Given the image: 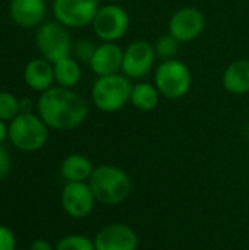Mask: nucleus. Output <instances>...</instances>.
<instances>
[{
  "instance_id": "393cba45",
  "label": "nucleus",
  "mask_w": 249,
  "mask_h": 250,
  "mask_svg": "<svg viewBox=\"0 0 249 250\" xmlns=\"http://www.w3.org/2000/svg\"><path fill=\"white\" fill-rule=\"evenodd\" d=\"M12 168V160L9 151L4 148V145H0V182L7 177Z\"/></svg>"
},
{
  "instance_id": "a878e982",
  "label": "nucleus",
  "mask_w": 249,
  "mask_h": 250,
  "mask_svg": "<svg viewBox=\"0 0 249 250\" xmlns=\"http://www.w3.org/2000/svg\"><path fill=\"white\" fill-rule=\"evenodd\" d=\"M29 250H56V248L44 239H35L31 245H29Z\"/></svg>"
},
{
  "instance_id": "7ed1b4c3",
  "label": "nucleus",
  "mask_w": 249,
  "mask_h": 250,
  "mask_svg": "<svg viewBox=\"0 0 249 250\" xmlns=\"http://www.w3.org/2000/svg\"><path fill=\"white\" fill-rule=\"evenodd\" d=\"M48 126L35 113H21L7 125V141L22 152H37L48 142Z\"/></svg>"
},
{
  "instance_id": "9b49d317",
  "label": "nucleus",
  "mask_w": 249,
  "mask_h": 250,
  "mask_svg": "<svg viewBox=\"0 0 249 250\" xmlns=\"http://www.w3.org/2000/svg\"><path fill=\"white\" fill-rule=\"evenodd\" d=\"M205 26V18L197 7L186 6L178 9L169 21V34L179 42H191L197 40Z\"/></svg>"
},
{
  "instance_id": "c85d7f7f",
  "label": "nucleus",
  "mask_w": 249,
  "mask_h": 250,
  "mask_svg": "<svg viewBox=\"0 0 249 250\" xmlns=\"http://www.w3.org/2000/svg\"><path fill=\"white\" fill-rule=\"evenodd\" d=\"M109 3H116V1H119V0H107Z\"/></svg>"
},
{
  "instance_id": "f257e3e1",
  "label": "nucleus",
  "mask_w": 249,
  "mask_h": 250,
  "mask_svg": "<svg viewBox=\"0 0 249 250\" xmlns=\"http://www.w3.org/2000/svg\"><path fill=\"white\" fill-rule=\"evenodd\" d=\"M37 114L51 130H72L79 127L88 117L90 108L85 98L73 89L54 85L40 94Z\"/></svg>"
},
{
  "instance_id": "5701e85b",
  "label": "nucleus",
  "mask_w": 249,
  "mask_h": 250,
  "mask_svg": "<svg viewBox=\"0 0 249 250\" xmlns=\"http://www.w3.org/2000/svg\"><path fill=\"white\" fill-rule=\"evenodd\" d=\"M97 45L90 41V40H78L76 42H73V48H72V56L79 62V63H90L94 51H95Z\"/></svg>"
},
{
  "instance_id": "1a4fd4ad",
  "label": "nucleus",
  "mask_w": 249,
  "mask_h": 250,
  "mask_svg": "<svg viewBox=\"0 0 249 250\" xmlns=\"http://www.w3.org/2000/svg\"><path fill=\"white\" fill-rule=\"evenodd\" d=\"M95 196L88 182H68L60 193L63 211L73 220L87 218L95 207Z\"/></svg>"
},
{
  "instance_id": "4468645a",
  "label": "nucleus",
  "mask_w": 249,
  "mask_h": 250,
  "mask_svg": "<svg viewBox=\"0 0 249 250\" xmlns=\"http://www.w3.org/2000/svg\"><path fill=\"white\" fill-rule=\"evenodd\" d=\"M123 51L116 42H101L97 45L88 66L97 76L119 73L123 63Z\"/></svg>"
},
{
  "instance_id": "cd10ccee",
  "label": "nucleus",
  "mask_w": 249,
  "mask_h": 250,
  "mask_svg": "<svg viewBox=\"0 0 249 250\" xmlns=\"http://www.w3.org/2000/svg\"><path fill=\"white\" fill-rule=\"evenodd\" d=\"M4 141H7V123L0 119V145H3Z\"/></svg>"
},
{
  "instance_id": "6e6552de",
  "label": "nucleus",
  "mask_w": 249,
  "mask_h": 250,
  "mask_svg": "<svg viewBox=\"0 0 249 250\" xmlns=\"http://www.w3.org/2000/svg\"><path fill=\"white\" fill-rule=\"evenodd\" d=\"M129 15L122 6L109 3L106 6H100L91 26L94 34L103 42H116L125 37L129 29Z\"/></svg>"
},
{
  "instance_id": "4be33fe9",
  "label": "nucleus",
  "mask_w": 249,
  "mask_h": 250,
  "mask_svg": "<svg viewBox=\"0 0 249 250\" xmlns=\"http://www.w3.org/2000/svg\"><path fill=\"white\" fill-rule=\"evenodd\" d=\"M179 44L181 42L172 34H164V35L158 37V40L154 44L157 57H160L161 60L175 59V56L179 51Z\"/></svg>"
},
{
  "instance_id": "2eb2a0df",
  "label": "nucleus",
  "mask_w": 249,
  "mask_h": 250,
  "mask_svg": "<svg viewBox=\"0 0 249 250\" xmlns=\"http://www.w3.org/2000/svg\"><path fill=\"white\" fill-rule=\"evenodd\" d=\"M22 78H23L25 85L31 91L38 92V94L45 92L47 89L53 88L56 83L53 63L41 56L26 62L23 72H22Z\"/></svg>"
},
{
  "instance_id": "0eeeda50",
  "label": "nucleus",
  "mask_w": 249,
  "mask_h": 250,
  "mask_svg": "<svg viewBox=\"0 0 249 250\" xmlns=\"http://www.w3.org/2000/svg\"><path fill=\"white\" fill-rule=\"evenodd\" d=\"M100 9L98 0H53L51 12L54 21L68 29L85 28L92 23Z\"/></svg>"
},
{
  "instance_id": "a211bd4d",
  "label": "nucleus",
  "mask_w": 249,
  "mask_h": 250,
  "mask_svg": "<svg viewBox=\"0 0 249 250\" xmlns=\"http://www.w3.org/2000/svg\"><path fill=\"white\" fill-rule=\"evenodd\" d=\"M53 69H54V82L57 86L73 89L82 79L81 63L73 56H68L54 62Z\"/></svg>"
},
{
  "instance_id": "b1692460",
  "label": "nucleus",
  "mask_w": 249,
  "mask_h": 250,
  "mask_svg": "<svg viewBox=\"0 0 249 250\" xmlns=\"http://www.w3.org/2000/svg\"><path fill=\"white\" fill-rule=\"evenodd\" d=\"M0 250H16L15 233L3 224H0Z\"/></svg>"
},
{
  "instance_id": "f8f14e48",
  "label": "nucleus",
  "mask_w": 249,
  "mask_h": 250,
  "mask_svg": "<svg viewBox=\"0 0 249 250\" xmlns=\"http://www.w3.org/2000/svg\"><path fill=\"white\" fill-rule=\"evenodd\" d=\"M139 239L136 231L123 223H112L101 227L95 237V250H136Z\"/></svg>"
},
{
  "instance_id": "9d476101",
  "label": "nucleus",
  "mask_w": 249,
  "mask_h": 250,
  "mask_svg": "<svg viewBox=\"0 0 249 250\" xmlns=\"http://www.w3.org/2000/svg\"><path fill=\"white\" fill-rule=\"evenodd\" d=\"M156 48L148 41H134L123 51L122 72L132 79H142L148 76L156 63Z\"/></svg>"
},
{
  "instance_id": "6ab92c4d",
  "label": "nucleus",
  "mask_w": 249,
  "mask_h": 250,
  "mask_svg": "<svg viewBox=\"0 0 249 250\" xmlns=\"http://www.w3.org/2000/svg\"><path fill=\"white\" fill-rule=\"evenodd\" d=\"M160 100V92L157 91L156 85L148 82L135 83L131 94V104L139 111H151L157 107Z\"/></svg>"
},
{
  "instance_id": "39448f33",
  "label": "nucleus",
  "mask_w": 249,
  "mask_h": 250,
  "mask_svg": "<svg viewBox=\"0 0 249 250\" xmlns=\"http://www.w3.org/2000/svg\"><path fill=\"white\" fill-rule=\"evenodd\" d=\"M154 85L160 95L169 100H179L189 92L192 75L183 62L178 59L163 60L154 72Z\"/></svg>"
},
{
  "instance_id": "20e7f679",
  "label": "nucleus",
  "mask_w": 249,
  "mask_h": 250,
  "mask_svg": "<svg viewBox=\"0 0 249 250\" xmlns=\"http://www.w3.org/2000/svg\"><path fill=\"white\" fill-rule=\"evenodd\" d=\"M132 82L123 73L98 76L91 88V100L97 110L116 113L131 103Z\"/></svg>"
},
{
  "instance_id": "aec40b11",
  "label": "nucleus",
  "mask_w": 249,
  "mask_h": 250,
  "mask_svg": "<svg viewBox=\"0 0 249 250\" xmlns=\"http://www.w3.org/2000/svg\"><path fill=\"white\" fill-rule=\"evenodd\" d=\"M21 114V98L10 91H0V119L7 125Z\"/></svg>"
},
{
  "instance_id": "412c9836",
  "label": "nucleus",
  "mask_w": 249,
  "mask_h": 250,
  "mask_svg": "<svg viewBox=\"0 0 249 250\" xmlns=\"http://www.w3.org/2000/svg\"><path fill=\"white\" fill-rule=\"evenodd\" d=\"M56 250H95L94 239L84 234H68L59 239L56 243Z\"/></svg>"
},
{
  "instance_id": "f3484780",
  "label": "nucleus",
  "mask_w": 249,
  "mask_h": 250,
  "mask_svg": "<svg viewBox=\"0 0 249 250\" xmlns=\"http://www.w3.org/2000/svg\"><path fill=\"white\" fill-rule=\"evenodd\" d=\"M94 164L91 160L82 154H70L63 158L60 164V174L68 182H88L92 171Z\"/></svg>"
},
{
  "instance_id": "bb28decb",
  "label": "nucleus",
  "mask_w": 249,
  "mask_h": 250,
  "mask_svg": "<svg viewBox=\"0 0 249 250\" xmlns=\"http://www.w3.org/2000/svg\"><path fill=\"white\" fill-rule=\"evenodd\" d=\"M35 108L37 103H34L31 98H21V113H35Z\"/></svg>"
},
{
  "instance_id": "f03ea898",
  "label": "nucleus",
  "mask_w": 249,
  "mask_h": 250,
  "mask_svg": "<svg viewBox=\"0 0 249 250\" xmlns=\"http://www.w3.org/2000/svg\"><path fill=\"white\" fill-rule=\"evenodd\" d=\"M88 185L101 205L117 207L128 201L132 193V180L129 174L113 164H100L94 168Z\"/></svg>"
},
{
  "instance_id": "423d86ee",
  "label": "nucleus",
  "mask_w": 249,
  "mask_h": 250,
  "mask_svg": "<svg viewBox=\"0 0 249 250\" xmlns=\"http://www.w3.org/2000/svg\"><path fill=\"white\" fill-rule=\"evenodd\" d=\"M34 40L40 56L51 63L72 56L73 41L69 29L57 21L43 22L35 31Z\"/></svg>"
},
{
  "instance_id": "ddd939ff",
  "label": "nucleus",
  "mask_w": 249,
  "mask_h": 250,
  "mask_svg": "<svg viewBox=\"0 0 249 250\" xmlns=\"http://www.w3.org/2000/svg\"><path fill=\"white\" fill-rule=\"evenodd\" d=\"M47 0H9L10 21L22 29H37L45 19Z\"/></svg>"
},
{
  "instance_id": "dca6fc26",
  "label": "nucleus",
  "mask_w": 249,
  "mask_h": 250,
  "mask_svg": "<svg viewBox=\"0 0 249 250\" xmlns=\"http://www.w3.org/2000/svg\"><path fill=\"white\" fill-rule=\"evenodd\" d=\"M222 83L229 94L245 95L249 92V60L239 59L230 63L222 78Z\"/></svg>"
}]
</instances>
